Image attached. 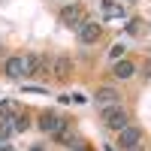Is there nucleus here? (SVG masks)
<instances>
[{
  "instance_id": "7",
  "label": "nucleus",
  "mask_w": 151,
  "mask_h": 151,
  "mask_svg": "<svg viewBox=\"0 0 151 151\" xmlns=\"http://www.w3.org/2000/svg\"><path fill=\"white\" fill-rule=\"evenodd\" d=\"M94 100H97V106H100V109H103V106H112V103H121V97H118L115 88H97Z\"/></svg>"
},
{
  "instance_id": "2",
  "label": "nucleus",
  "mask_w": 151,
  "mask_h": 151,
  "mask_svg": "<svg viewBox=\"0 0 151 151\" xmlns=\"http://www.w3.org/2000/svg\"><path fill=\"white\" fill-rule=\"evenodd\" d=\"M139 142H142V130L136 124H127L124 130H118V148L121 151H136Z\"/></svg>"
},
{
  "instance_id": "10",
  "label": "nucleus",
  "mask_w": 151,
  "mask_h": 151,
  "mask_svg": "<svg viewBox=\"0 0 151 151\" xmlns=\"http://www.w3.org/2000/svg\"><path fill=\"white\" fill-rule=\"evenodd\" d=\"M45 67V60L40 55H24V76H33V73H40Z\"/></svg>"
},
{
  "instance_id": "12",
  "label": "nucleus",
  "mask_w": 151,
  "mask_h": 151,
  "mask_svg": "<svg viewBox=\"0 0 151 151\" xmlns=\"http://www.w3.org/2000/svg\"><path fill=\"white\" fill-rule=\"evenodd\" d=\"M12 133H15V130H12V118L3 115V118H0V142H6Z\"/></svg>"
},
{
  "instance_id": "5",
  "label": "nucleus",
  "mask_w": 151,
  "mask_h": 151,
  "mask_svg": "<svg viewBox=\"0 0 151 151\" xmlns=\"http://www.w3.org/2000/svg\"><path fill=\"white\" fill-rule=\"evenodd\" d=\"M100 33H103V27H100V21H85L79 27V42L82 45H94L100 40Z\"/></svg>"
},
{
  "instance_id": "17",
  "label": "nucleus",
  "mask_w": 151,
  "mask_h": 151,
  "mask_svg": "<svg viewBox=\"0 0 151 151\" xmlns=\"http://www.w3.org/2000/svg\"><path fill=\"white\" fill-rule=\"evenodd\" d=\"M76 151H91V148H76Z\"/></svg>"
},
{
  "instance_id": "14",
  "label": "nucleus",
  "mask_w": 151,
  "mask_h": 151,
  "mask_svg": "<svg viewBox=\"0 0 151 151\" xmlns=\"http://www.w3.org/2000/svg\"><path fill=\"white\" fill-rule=\"evenodd\" d=\"M55 139H58L60 145H76V142H73L76 136H73V130H70V124H67V127H64V130H60V133L55 136Z\"/></svg>"
},
{
  "instance_id": "1",
  "label": "nucleus",
  "mask_w": 151,
  "mask_h": 151,
  "mask_svg": "<svg viewBox=\"0 0 151 151\" xmlns=\"http://www.w3.org/2000/svg\"><path fill=\"white\" fill-rule=\"evenodd\" d=\"M100 118H103V127L106 130H124V127H127V124H130V112L127 109H124L121 103H112V106H103V109H100Z\"/></svg>"
},
{
  "instance_id": "4",
  "label": "nucleus",
  "mask_w": 151,
  "mask_h": 151,
  "mask_svg": "<svg viewBox=\"0 0 151 151\" xmlns=\"http://www.w3.org/2000/svg\"><path fill=\"white\" fill-rule=\"evenodd\" d=\"M60 21L79 30V27H82V24H85L88 18H85V9H82L79 3H70V6H64V9H60Z\"/></svg>"
},
{
  "instance_id": "15",
  "label": "nucleus",
  "mask_w": 151,
  "mask_h": 151,
  "mask_svg": "<svg viewBox=\"0 0 151 151\" xmlns=\"http://www.w3.org/2000/svg\"><path fill=\"white\" fill-rule=\"evenodd\" d=\"M124 52H127V45H121V42H118V45H112V58H115V60H118Z\"/></svg>"
},
{
  "instance_id": "11",
  "label": "nucleus",
  "mask_w": 151,
  "mask_h": 151,
  "mask_svg": "<svg viewBox=\"0 0 151 151\" xmlns=\"http://www.w3.org/2000/svg\"><path fill=\"white\" fill-rule=\"evenodd\" d=\"M9 118H12V130H15V133H24V130L30 127V121H27L24 112H15V115H9Z\"/></svg>"
},
{
  "instance_id": "8",
  "label": "nucleus",
  "mask_w": 151,
  "mask_h": 151,
  "mask_svg": "<svg viewBox=\"0 0 151 151\" xmlns=\"http://www.w3.org/2000/svg\"><path fill=\"white\" fill-rule=\"evenodd\" d=\"M112 76H115V79H133L136 76V64L124 58V60H118V64L112 67Z\"/></svg>"
},
{
  "instance_id": "6",
  "label": "nucleus",
  "mask_w": 151,
  "mask_h": 151,
  "mask_svg": "<svg viewBox=\"0 0 151 151\" xmlns=\"http://www.w3.org/2000/svg\"><path fill=\"white\" fill-rule=\"evenodd\" d=\"M3 73L9 76V79H21L24 76V55H9L3 60Z\"/></svg>"
},
{
  "instance_id": "18",
  "label": "nucleus",
  "mask_w": 151,
  "mask_h": 151,
  "mask_svg": "<svg viewBox=\"0 0 151 151\" xmlns=\"http://www.w3.org/2000/svg\"><path fill=\"white\" fill-rule=\"evenodd\" d=\"M0 151H12V148H0Z\"/></svg>"
},
{
  "instance_id": "13",
  "label": "nucleus",
  "mask_w": 151,
  "mask_h": 151,
  "mask_svg": "<svg viewBox=\"0 0 151 151\" xmlns=\"http://www.w3.org/2000/svg\"><path fill=\"white\" fill-rule=\"evenodd\" d=\"M15 112H21L15 100H3V103H0V115H6V118H9V115H15Z\"/></svg>"
},
{
  "instance_id": "9",
  "label": "nucleus",
  "mask_w": 151,
  "mask_h": 151,
  "mask_svg": "<svg viewBox=\"0 0 151 151\" xmlns=\"http://www.w3.org/2000/svg\"><path fill=\"white\" fill-rule=\"evenodd\" d=\"M70 67H73V60H70L67 55H58V58L52 60V70H55V79H67V76H70Z\"/></svg>"
},
{
  "instance_id": "3",
  "label": "nucleus",
  "mask_w": 151,
  "mask_h": 151,
  "mask_svg": "<svg viewBox=\"0 0 151 151\" xmlns=\"http://www.w3.org/2000/svg\"><path fill=\"white\" fill-rule=\"evenodd\" d=\"M67 118L64 115H58V112H45V115L40 118V127H42V133H48V136H52V139H55V136L60 133V130H64L67 127Z\"/></svg>"
},
{
  "instance_id": "16",
  "label": "nucleus",
  "mask_w": 151,
  "mask_h": 151,
  "mask_svg": "<svg viewBox=\"0 0 151 151\" xmlns=\"http://www.w3.org/2000/svg\"><path fill=\"white\" fill-rule=\"evenodd\" d=\"M30 151H42V148H40V145H36V148H30Z\"/></svg>"
}]
</instances>
